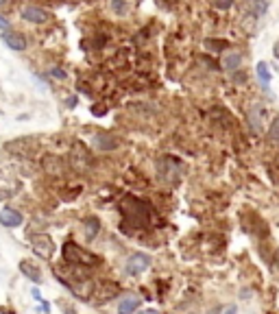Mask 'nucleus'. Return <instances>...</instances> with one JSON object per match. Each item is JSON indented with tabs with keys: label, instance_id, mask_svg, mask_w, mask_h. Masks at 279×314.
<instances>
[{
	"label": "nucleus",
	"instance_id": "obj_1",
	"mask_svg": "<svg viewBox=\"0 0 279 314\" xmlns=\"http://www.w3.org/2000/svg\"><path fill=\"white\" fill-rule=\"evenodd\" d=\"M63 260L68 264H75V267H96L98 262V255L89 253L87 249L79 247L77 243H72V240H68V243L63 245Z\"/></svg>",
	"mask_w": 279,
	"mask_h": 314
},
{
	"label": "nucleus",
	"instance_id": "obj_2",
	"mask_svg": "<svg viewBox=\"0 0 279 314\" xmlns=\"http://www.w3.org/2000/svg\"><path fill=\"white\" fill-rule=\"evenodd\" d=\"M131 205L133 207L125 205V209H122V212H125V219H127V225H131V227H140V225L149 223V216H151V205L149 203L131 199Z\"/></svg>",
	"mask_w": 279,
	"mask_h": 314
},
{
	"label": "nucleus",
	"instance_id": "obj_3",
	"mask_svg": "<svg viewBox=\"0 0 279 314\" xmlns=\"http://www.w3.org/2000/svg\"><path fill=\"white\" fill-rule=\"evenodd\" d=\"M181 171H183L181 162L172 155H164L157 162V173L166 183H175L179 179V175H181Z\"/></svg>",
	"mask_w": 279,
	"mask_h": 314
},
{
	"label": "nucleus",
	"instance_id": "obj_4",
	"mask_svg": "<svg viewBox=\"0 0 279 314\" xmlns=\"http://www.w3.org/2000/svg\"><path fill=\"white\" fill-rule=\"evenodd\" d=\"M31 249L33 253L37 257H42V260H51L53 253H55V243L53 238L48 236V233H37V236H33L31 240Z\"/></svg>",
	"mask_w": 279,
	"mask_h": 314
},
{
	"label": "nucleus",
	"instance_id": "obj_5",
	"mask_svg": "<svg viewBox=\"0 0 279 314\" xmlns=\"http://www.w3.org/2000/svg\"><path fill=\"white\" fill-rule=\"evenodd\" d=\"M268 123V109L262 103H253L249 109V127L253 129V133H262Z\"/></svg>",
	"mask_w": 279,
	"mask_h": 314
},
{
	"label": "nucleus",
	"instance_id": "obj_6",
	"mask_svg": "<svg viewBox=\"0 0 279 314\" xmlns=\"http://www.w3.org/2000/svg\"><path fill=\"white\" fill-rule=\"evenodd\" d=\"M151 267V255H146V253H133L129 257V260L125 262V273L131 277H137V275H142V273Z\"/></svg>",
	"mask_w": 279,
	"mask_h": 314
},
{
	"label": "nucleus",
	"instance_id": "obj_7",
	"mask_svg": "<svg viewBox=\"0 0 279 314\" xmlns=\"http://www.w3.org/2000/svg\"><path fill=\"white\" fill-rule=\"evenodd\" d=\"M0 225L3 227H20L22 225V214L18 212V209H13V207H3L0 209Z\"/></svg>",
	"mask_w": 279,
	"mask_h": 314
},
{
	"label": "nucleus",
	"instance_id": "obj_8",
	"mask_svg": "<svg viewBox=\"0 0 279 314\" xmlns=\"http://www.w3.org/2000/svg\"><path fill=\"white\" fill-rule=\"evenodd\" d=\"M22 18L27 22H31V24H44V22H48L51 15H48V11L42 9V7H24Z\"/></svg>",
	"mask_w": 279,
	"mask_h": 314
},
{
	"label": "nucleus",
	"instance_id": "obj_9",
	"mask_svg": "<svg viewBox=\"0 0 279 314\" xmlns=\"http://www.w3.org/2000/svg\"><path fill=\"white\" fill-rule=\"evenodd\" d=\"M3 42L11 48V51L15 53H22L27 51V37H24L22 33H13V31H5L3 33Z\"/></svg>",
	"mask_w": 279,
	"mask_h": 314
},
{
	"label": "nucleus",
	"instance_id": "obj_10",
	"mask_svg": "<svg viewBox=\"0 0 279 314\" xmlns=\"http://www.w3.org/2000/svg\"><path fill=\"white\" fill-rule=\"evenodd\" d=\"M20 271H22L24 277H29L33 281V284H39V281H42V271H39L35 264L29 262V260H22L20 262Z\"/></svg>",
	"mask_w": 279,
	"mask_h": 314
},
{
	"label": "nucleus",
	"instance_id": "obj_11",
	"mask_svg": "<svg viewBox=\"0 0 279 314\" xmlns=\"http://www.w3.org/2000/svg\"><path fill=\"white\" fill-rule=\"evenodd\" d=\"M137 308H140V297H135V295L122 297V301L118 305V314H133Z\"/></svg>",
	"mask_w": 279,
	"mask_h": 314
},
{
	"label": "nucleus",
	"instance_id": "obj_12",
	"mask_svg": "<svg viewBox=\"0 0 279 314\" xmlns=\"http://www.w3.org/2000/svg\"><path fill=\"white\" fill-rule=\"evenodd\" d=\"M247 9L253 13V18H260V15L266 13L268 3L266 0H247Z\"/></svg>",
	"mask_w": 279,
	"mask_h": 314
},
{
	"label": "nucleus",
	"instance_id": "obj_13",
	"mask_svg": "<svg viewBox=\"0 0 279 314\" xmlns=\"http://www.w3.org/2000/svg\"><path fill=\"white\" fill-rule=\"evenodd\" d=\"M255 75H258V79H260L262 87H268V85H270V70H268V63H266V61H258Z\"/></svg>",
	"mask_w": 279,
	"mask_h": 314
},
{
	"label": "nucleus",
	"instance_id": "obj_14",
	"mask_svg": "<svg viewBox=\"0 0 279 314\" xmlns=\"http://www.w3.org/2000/svg\"><path fill=\"white\" fill-rule=\"evenodd\" d=\"M94 142H96V147L98 149H105V151H113V149H118V142L111 138V135H103V133H98L96 138H94Z\"/></svg>",
	"mask_w": 279,
	"mask_h": 314
},
{
	"label": "nucleus",
	"instance_id": "obj_15",
	"mask_svg": "<svg viewBox=\"0 0 279 314\" xmlns=\"http://www.w3.org/2000/svg\"><path fill=\"white\" fill-rule=\"evenodd\" d=\"M98 229H101V221H98L96 216H89V219L85 221V236H87V240L96 238Z\"/></svg>",
	"mask_w": 279,
	"mask_h": 314
},
{
	"label": "nucleus",
	"instance_id": "obj_16",
	"mask_svg": "<svg viewBox=\"0 0 279 314\" xmlns=\"http://www.w3.org/2000/svg\"><path fill=\"white\" fill-rule=\"evenodd\" d=\"M240 61H242V55L229 53L227 57H225V70H236L238 66H240Z\"/></svg>",
	"mask_w": 279,
	"mask_h": 314
},
{
	"label": "nucleus",
	"instance_id": "obj_17",
	"mask_svg": "<svg viewBox=\"0 0 279 314\" xmlns=\"http://www.w3.org/2000/svg\"><path fill=\"white\" fill-rule=\"evenodd\" d=\"M268 135H270V140H277V142H279V116H275L273 120H270V125H268Z\"/></svg>",
	"mask_w": 279,
	"mask_h": 314
},
{
	"label": "nucleus",
	"instance_id": "obj_18",
	"mask_svg": "<svg viewBox=\"0 0 279 314\" xmlns=\"http://www.w3.org/2000/svg\"><path fill=\"white\" fill-rule=\"evenodd\" d=\"M207 48H216V51H220V48H227V42H214V39H207Z\"/></svg>",
	"mask_w": 279,
	"mask_h": 314
},
{
	"label": "nucleus",
	"instance_id": "obj_19",
	"mask_svg": "<svg viewBox=\"0 0 279 314\" xmlns=\"http://www.w3.org/2000/svg\"><path fill=\"white\" fill-rule=\"evenodd\" d=\"M48 75H51V77H57V79H65V72H63L61 68H51V70H48Z\"/></svg>",
	"mask_w": 279,
	"mask_h": 314
},
{
	"label": "nucleus",
	"instance_id": "obj_20",
	"mask_svg": "<svg viewBox=\"0 0 279 314\" xmlns=\"http://www.w3.org/2000/svg\"><path fill=\"white\" fill-rule=\"evenodd\" d=\"M0 29H3V33L5 31H11V24L9 20H5V15H0Z\"/></svg>",
	"mask_w": 279,
	"mask_h": 314
},
{
	"label": "nucleus",
	"instance_id": "obj_21",
	"mask_svg": "<svg viewBox=\"0 0 279 314\" xmlns=\"http://www.w3.org/2000/svg\"><path fill=\"white\" fill-rule=\"evenodd\" d=\"M223 314H238V308L236 305H227V308H223Z\"/></svg>",
	"mask_w": 279,
	"mask_h": 314
},
{
	"label": "nucleus",
	"instance_id": "obj_22",
	"mask_svg": "<svg viewBox=\"0 0 279 314\" xmlns=\"http://www.w3.org/2000/svg\"><path fill=\"white\" fill-rule=\"evenodd\" d=\"M273 57L279 61V39H277V42L273 44Z\"/></svg>",
	"mask_w": 279,
	"mask_h": 314
},
{
	"label": "nucleus",
	"instance_id": "obj_23",
	"mask_svg": "<svg viewBox=\"0 0 279 314\" xmlns=\"http://www.w3.org/2000/svg\"><path fill=\"white\" fill-rule=\"evenodd\" d=\"M207 314H223V308H220V305H214V308H212Z\"/></svg>",
	"mask_w": 279,
	"mask_h": 314
},
{
	"label": "nucleus",
	"instance_id": "obj_24",
	"mask_svg": "<svg viewBox=\"0 0 279 314\" xmlns=\"http://www.w3.org/2000/svg\"><path fill=\"white\" fill-rule=\"evenodd\" d=\"M77 105V99H68V107H75Z\"/></svg>",
	"mask_w": 279,
	"mask_h": 314
},
{
	"label": "nucleus",
	"instance_id": "obj_25",
	"mask_svg": "<svg viewBox=\"0 0 279 314\" xmlns=\"http://www.w3.org/2000/svg\"><path fill=\"white\" fill-rule=\"evenodd\" d=\"M142 314H159V312H157V310H144Z\"/></svg>",
	"mask_w": 279,
	"mask_h": 314
},
{
	"label": "nucleus",
	"instance_id": "obj_26",
	"mask_svg": "<svg viewBox=\"0 0 279 314\" xmlns=\"http://www.w3.org/2000/svg\"><path fill=\"white\" fill-rule=\"evenodd\" d=\"M3 3H5V0H0V5H3Z\"/></svg>",
	"mask_w": 279,
	"mask_h": 314
}]
</instances>
